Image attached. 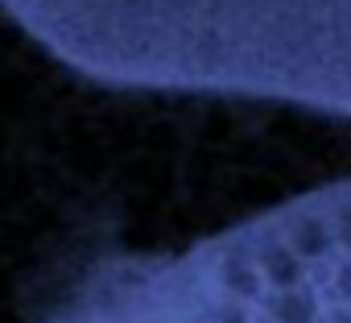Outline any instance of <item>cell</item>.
<instances>
[{"instance_id":"1","label":"cell","mask_w":351,"mask_h":323,"mask_svg":"<svg viewBox=\"0 0 351 323\" xmlns=\"http://www.w3.org/2000/svg\"><path fill=\"white\" fill-rule=\"evenodd\" d=\"M71 75L351 116V0H0Z\"/></svg>"}]
</instances>
